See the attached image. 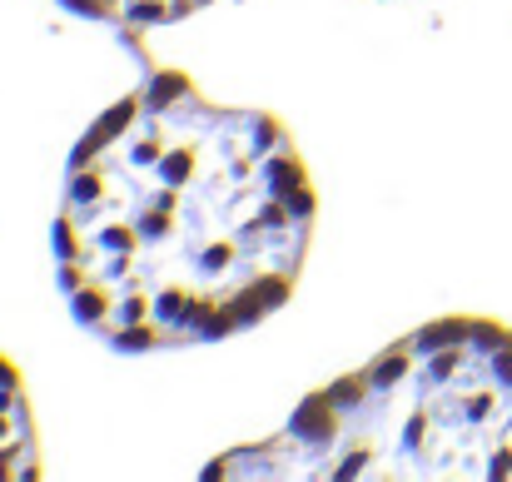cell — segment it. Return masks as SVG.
Listing matches in <instances>:
<instances>
[{
  "label": "cell",
  "instance_id": "4",
  "mask_svg": "<svg viewBox=\"0 0 512 482\" xmlns=\"http://www.w3.org/2000/svg\"><path fill=\"white\" fill-rule=\"evenodd\" d=\"M70 15L80 20H100V25H115V30H155V25H170V20H189L199 10H209L214 0H60Z\"/></svg>",
  "mask_w": 512,
  "mask_h": 482
},
{
  "label": "cell",
  "instance_id": "3",
  "mask_svg": "<svg viewBox=\"0 0 512 482\" xmlns=\"http://www.w3.org/2000/svg\"><path fill=\"white\" fill-rule=\"evenodd\" d=\"M40 478V443H35V418L30 398L20 383V368L0 353V482Z\"/></svg>",
  "mask_w": 512,
  "mask_h": 482
},
{
  "label": "cell",
  "instance_id": "2",
  "mask_svg": "<svg viewBox=\"0 0 512 482\" xmlns=\"http://www.w3.org/2000/svg\"><path fill=\"white\" fill-rule=\"evenodd\" d=\"M214 482H512V328L433 319L204 468Z\"/></svg>",
  "mask_w": 512,
  "mask_h": 482
},
{
  "label": "cell",
  "instance_id": "1",
  "mask_svg": "<svg viewBox=\"0 0 512 482\" xmlns=\"http://www.w3.org/2000/svg\"><path fill=\"white\" fill-rule=\"evenodd\" d=\"M314 214L279 115L150 70L65 164L55 279L75 323L120 353L219 343L289 304Z\"/></svg>",
  "mask_w": 512,
  "mask_h": 482
}]
</instances>
